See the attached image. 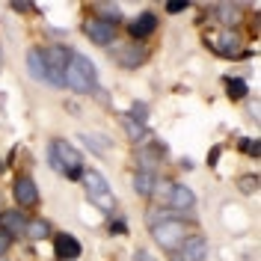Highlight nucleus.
I'll return each mask as SVG.
<instances>
[{
	"label": "nucleus",
	"mask_w": 261,
	"mask_h": 261,
	"mask_svg": "<svg viewBox=\"0 0 261 261\" xmlns=\"http://www.w3.org/2000/svg\"><path fill=\"white\" fill-rule=\"evenodd\" d=\"M27 68H30V74L36 77V81L45 83V60H42V50L39 48L27 50Z\"/></svg>",
	"instance_id": "nucleus-16"
},
{
	"label": "nucleus",
	"mask_w": 261,
	"mask_h": 261,
	"mask_svg": "<svg viewBox=\"0 0 261 261\" xmlns=\"http://www.w3.org/2000/svg\"><path fill=\"white\" fill-rule=\"evenodd\" d=\"M48 163H50V169H57L65 178H71V181L83 178V154L68 140H50Z\"/></svg>",
	"instance_id": "nucleus-1"
},
{
	"label": "nucleus",
	"mask_w": 261,
	"mask_h": 261,
	"mask_svg": "<svg viewBox=\"0 0 261 261\" xmlns=\"http://www.w3.org/2000/svg\"><path fill=\"white\" fill-rule=\"evenodd\" d=\"M42 60H45V83L65 86V65L71 60V50L63 45H54V48L42 50Z\"/></svg>",
	"instance_id": "nucleus-3"
},
{
	"label": "nucleus",
	"mask_w": 261,
	"mask_h": 261,
	"mask_svg": "<svg viewBox=\"0 0 261 261\" xmlns=\"http://www.w3.org/2000/svg\"><path fill=\"white\" fill-rule=\"evenodd\" d=\"M151 238H154V244L161 246V249H178L181 241L187 238V228H184V223H178V220H161V223H154L151 226Z\"/></svg>",
	"instance_id": "nucleus-5"
},
{
	"label": "nucleus",
	"mask_w": 261,
	"mask_h": 261,
	"mask_svg": "<svg viewBox=\"0 0 261 261\" xmlns=\"http://www.w3.org/2000/svg\"><path fill=\"white\" fill-rule=\"evenodd\" d=\"M9 241H12V238H9V234H6V231L0 228V255H3L6 249H9Z\"/></svg>",
	"instance_id": "nucleus-27"
},
{
	"label": "nucleus",
	"mask_w": 261,
	"mask_h": 261,
	"mask_svg": "<svg viewBox=\"0 0 261 261\" xmlns=\"http://www.w3.org/2000/svg\"><path fill=\"white\" fill-rule=\"evenodd\" d=\"M110 231H113V234H125V231H128V223H125V220H113Z\"/></svg>",
	"instance_id": "nucleus-26"
},
{
	"label": "nucleus",
	"mask_w": 261,
	"mask_h": 261,
	"mask_svg": "<svg viewBox=\"0 0 261 261\" xmlns=\"http://www.w3.org/2000/svg\"><path fill=\"white\" fill-rule=\"evenodd\" d=\"M122 125H125V130H128V137L134 140V143H140L143 137H146V125H140V122H134L128 113L122 116Z\"/></svg>",
	"instance_id": "nucleus-20"
},
{
	"label": "nucleus",
	"mask_w": 261,
	"mask_h": 261,
	"mask_svg": "<svg viewBox=\"0 0 261 261\" xmlns=\"http://www.w3.org/2000/svg\"><path fill=\"white\" fill-rule=\"evenodd\" d=\"M95 12H98V21H107V24H113V27L122 21V9H119L116 3H98Z\"/></svg>",
	"instance_id": "nucleus-17"
},
{
	"label": "nucleus",
	"mask_w": 261,
	"mask_h": 261,
	"mask_svg": "<svg viewBox=\"0 0 261 261\" xmlns=\"http://www.w3.org/2000/svg\"><path fill=\"white\" fill-rule=\"evenodd\" d=\"M54 252H57V258H63V261H74L83 252V246H81V241H77L74 234L60 231V234L54 238Z\"/></svg>",
	"instance_id": "nucleus-7"
},
{
	"label": "nucleus",
	"mask_w": 261,
	"mask_h": 261,
	"mask_svg": "<svg viewBox=\"0 0 261 261\" xmlns=\"http://www.w3.org/2000/svg\"><path fill=\"white\" fill-rule=\"evenodd\" d=\"M12 6H15V9H21V12H30V9H33V3H12Z\"/></svg>",
	"instance_id": "nucleus-29"
},
{
	"label": "nucleus",
	"mask_w": 261,
	"mask_h": 261,
	"mask_svg": "<svg viewBox=\"0 0 261 261\" xmlns=\"http://www.w3.org/2000/svg\"><path fill=\"white\" fill-rule=\"evenodd\" d=\"M30 241H45L50 234V223H45V220H33V223H27V231H24Z\"/></svg>",
	"instance_id": "nucleus-19"
},
{
	"label": "nucleus",
	"mask_w": 261,
	"mask_h": 261,
	"mask_svg": "<svg viewBox=\"0 0 261 261\" xmlns=\"http://www.w3.org/2000/svg\"><path fill=\"white\" fill-rule=\"evenodd\" d=\"M0 261H3V258H0Z\"/></svg>",
	"instance_id": "nucleus-32"
},
{
	"label": "nucleus",
	"mask_w": 261,
	"mask_h": 261,
	"mask_svg": "<svg viewBox=\"0 0 261 261\" xmlns=\"http://www.w3.org/2000/svg\"><path fill=\"white\" fill-rule=\"evenodd\" d=\"M211 48L217 50V54H223V57H238V54H241V36L226 30V33L217 36V42H211Z\"/></svg>",
	"instance_id": "nucleus-12"
},
{
	"label": "nucleus",
	"mask_w": 261,
	"mask_h": 261,
	"mask_svg": "<svg viewBox=\"0 0 261 261\" xmlns=\"http://www.w3.org/2000/svg\"><path fill=\"white\" fill-rule=\"evenodd\" d=\"M134 122H140V125H146L148 122V104H143V101H137L134 104V113H128Z\"/></svg>",
	"instance_id": "nucleus-23"
},
{
	"label": "nucleus",
	"mask_w": 261,
	"mask_h": 261,
	"mask_svg": "<svg viewBox=\"0 0 261 261\" xmlns=\"http://www.w3.org/2000/svg\"><path fill=\"white\" fill-rule=\"evenodd\" d=\"M12 193H15V202H18V205H27V208L39 205V187H36V181H33L30 175H21V178H15Z\"/></svg>",
	"instance_id": "nucleus-8"
},
{
	"label": "nucleus",
	"mask_w": 261,
	"mask_h": 261,
	"mask_svg": "<svg viewBox=\"0 0 261 261\" xmlns=\"http://www.w3.org/2000/svg\"><path fill=\"white\" fill-rule=\"evenodd\" d=\"M65 86L74 89L77 95H86V92H95L98 89V68L89 57L83 54H71V60L65 65Z\"/></svg>",
	"instance_id": "nucleus-2"
},
{
	"label": "nucleus",
	"mask_w": 261,
	"mask_h": 261,
	"mask_svg": "<svg viewBox=\"0 0 261 261\" xmlns=\"http://www.w3.org/2000/svg\"><path fill=\"white\" fill-rule=\"evenodd\" d=\"M226 92H228L231 101H241V98L249 92V86H246L244 77H226Z\"/></svg>",
	"instance_id": "nucleus-18"
},
{
	"label": "nucleus",
	"mask_w": 261,
	"mask_h": 261,
	"mask_svg": "<svg viewBox=\"0 0 261 261\" xmlns=\"http://www.w3.org/2000/svg\"><path fill=\"white\" fill-rule=\"evenodd\" d=\"M83 30H86V36H89V42H95V45H113V39H116V27L113 24L98 21V18L86 21Z\"/></svg>",
	"instance_id": "nucleus-9"
},
{
	"label": "nucleus",
	"mask_w": 261,
	"mask_h": 261,
	"mask_svg": "<svg viewBox=\"0 0 261 261\" xmlns=\"http://www.w3.org/2000/svg\"><path fill=\"white\" fill-rule=\"evenodd\" d=\"M187 9V0H172V3H166V12H172V15H178Z\"/></svg>",
	"instance_id": "nucleus-25"
},
{
	"label": "nucleus",
	"mask_w": 261,
	"mask_h": 261,
	"mask_svg": "<svg viewBox=\"0 0 261 261\" xmlns=\"http://www.w3.org/2000/svg\"><path fill=\"white\" fill-rule=\"evenodd\" d=\"M154 184H158V178H154V172H151V169H143V172H137V175H134V190H137L140 196H146V199L154 196Z\"/></svg>",
	"instance_id": "nucleus-14"
},
{
	"label": "nucleus",
	"mask_w": 261,
	"mask_h": 261,
	"mask_svg": "<svg viewBox=\"0 0 261 261\" xmlns=\"http://www.w3.org/2000/svg\"><path fill=\"white\" fill-rule=\"evenodd\" d=\"M178 252H181V261H202L205 252H208V244H205V238H184Z\"/></svg>",
	"instance_id": "nucleus-11"
},
{
	"label": "nucleus",
	"mask_w": 261,
	"mask_h": 261,
	"mask_svg": "<svg viewBox=\"0 0 261 261\" xmlns=\"http://www.w3.org/2000/svg\"><path fill=\"white\" fill-rule=\"evenodd\" d=\"M238 148H241L244 154H249V158H258V154H261V146H258V140H249V137H244V140L238 143Z\"/></svg>",
	"instance_id": "nucleus-22"
},
{
	"label": "nucleus",
	"mask_w": 261,
	"mask_h": 261,
	"mask_svg": "<svg viewBox=\"0 0 261 261\" xmlns=\"http://www.w3.org/2000/svg\"><path fill=\"white\" fill-rule=\"evenodd\" d=\"M217 18H220L223 24L231 27V24H238V21H241V12H234V6H220V9H217Z\"/></svg>",
	"instance_id": "nucleus-21"
},
{
	"label": "nucleus",
	"mask_w": 261,
	"mask_h": 261,
	"mask_svg": "<svg viewBox=\"0 0 261 261\" xmlns=\"http://www.w3.org/2000/svg\"><path fill=\"white\" fill-rule=\"evenodd\" d=\"M0 228L9 238H15V234H24L27 231V220H24L21 211H6V214H0Z\"/></svg>",
	"instance_id": "nucleus-13"
},
{
	"label": "nucleus",
	"mask_w": 261,
	"mask_h": 261,
	"mask_svg": "<svg viewBox=\"0 0 261 261\" xmlns=\"http://www.w3.org/2000/svg\"><path fill=\"white\" fill-rule=\"evenodd\" d=\"M83 187H86V196H89V202L95 205V208H101V211H113L116 205V196L113 190H110V184H107V178L104 175H98V172H83Z\"/></svg>",
	"instance_id": "nucleus-4"
},
{
	"label": "nucleus",
	"mask_w": 261,
	"mask_h": 261,
	"mask_svg": "<svg viewBox=\"0 0 261 261\" xmlns=\"http://www.w3.org/2000/svg\"><path fill=\"white\" fill-rule=\"evenodd\" d=\"M154 27H158V18H154V12H143V15H137L134 21H130L128 33L134 36V42H140V39L151 36V33H154Z\"/></svg>",
	"instance_id": "nucleus-10"
},
{
	"label": "nucleus",
	"mask_w": 261,
	"mask_h": 261,
	"mask_svg": "<svg viewBox=\"0 0 261 261\" xmlns=\"http://www.w3.org/2000/svg\"><path fill=\"white\" fill-rule=\"evenodd\" d=\"M137 261H151V258H148L146 252H137Z\"/></svg>",
	"instance_id": "nucleus-30"
},
{
	"label": "nucleus",
	"mask_w": 261,
	"mask_h": 261,
	"mask_svg": "<svg viewBox=\"0 0 261 261\" xmlns=\"http://www.w3.org/2000/svg\"><path fill=\"white\" fill-rule=\"evenodd\" d=\"M143 60H146V50L140 48V45H128V48L119 50V63L125 65V68H137Z\"/></svg>",
	"instance_id": "nucleus-15"
},
{
	"label": "nucleus",
	"mask_w": 261,
	"mask_h": 261,
	"mask_svg": "<svg viewBox=\"0 0 261 261\" xmlns=\"http://www.w3.org/2000/svg\"><path fill=\"white\" fill-rule=\"evenodd\" d=\"M166 205H169V211H190L196 205V193L184 184H172L166 193Z\"/></svg>",
	"instance_id": "nucleus-6"
},
{
	"label": "nucleus",
	"mask_w": 261,
	"mask_h": 261,
	"mask_svg": "<svg viewBox=\"0 0 261 261\" xmlns=\"http://www.w3.org/2000/svg\"><path fill=\"white\" fill-rule=\"evenodd\" d=\"M238 187H241V193H255L258 190V175H244L238 181Z\"/></svg>",
	"instance_id": "nucleus-24"
},
{
	"label": "nucleus",
	"mask_w": 261,
	"mask_h": 261,
	"mask_svg": "<svg viewBox=\"0 0 261 261\" xmlns=\"http://www.w3.org/2000/svg\"><path fill=\"white\" fill-rule=\"evenodd\" d=\"M0 60H3V54H0Z\"/></svg>",
	"instance_id": "nucleus-31"
},
{
	"label": "nucleus",
	"mask_w": 261,
	"mask_h": 261,
	"mask_svg": "<svg viewBox=\"0 0 261 261\" xmlns=\"http://www.w3.org/2000/svg\"><path fill=\"white\" fill-rule=\"evenodd\" d=\"M217 161H220V148H211V154H208V163L214 166Z\"/></svg>",
	"instance_id": "nucleus-28"
}]
</instances>
